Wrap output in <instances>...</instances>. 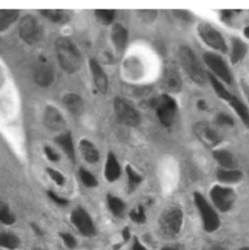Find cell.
Instances as JSON below:
<instances>
[{
  "label": "cell",
  "instance_id": "47",
  "mask_svg": "<svg viewBox=\"0 0 249 250\" xmlns=\"http://www.w3.org/2000/svg\"><path fill=\"white\" fill-rule=\"evenodd\" d=\"M245 35L249 39V26L246 27V29H245Z\"/></svg>",
  "mask_w": 249,
  "mask_h": 250
},
{
  "label": "cell",
  "instance_id": "39",
  "mask_svg": "<svg viewBox=\"0 0 249 250\" xmlns=\"http://www.w3.org/2000/svg\"><path fill=\"white\" fill-rule=\"evenodd\" d=\"M48 195H49V197H50L55 203H57V204L60 205V206H66V205L68 204V201H67L66 199L60 197V196H59L58 194H56L55 192L49 191V192H48Z\"/></svg>",
  "mask_w": 249,
  "mask_h": 250
},
{
  "label": "cell",
  "instance_id": "44",
  "mask_svg": "<svg viewBox=\"0 0 249 250\" xmlns=\"http://www.w3.org/2000/svg\"><path fill=\"white\" fill-rule=\"evenodd\" d=\"M197 106H198V108H199L200 110H202V111H204V110H206V109L208 108L207 103H206L205 101H203V100H201V101H199V102L197 103Z\"/></svg>",
  "mask_w": 249,
  "mask_h": 250
},
{
  "label": "cell",
  "instance_id": "15",
  "mask_svg": "<svg viewBox=\"0 0 249 250\" xmlns=\"http://www.w3.org/2000/svg\"><path fill=\"white\" fill-rule=\"evenodd\" d=\"M44 124L52 130H60L64 126V119L57 108L47 106L44 112Z\"/></svg>",
  "mask_w": 249,
  "mask_h": 250
},
{
  "label": "cell",
  "instance_id": "5",
  "mask_svg": "<svg viewBox=\"0 0 249 250\" xmlns=\"http://www.w3.org/2000/svg\"><path fill=\"white\" fill-rule=\"evenodd\" d=\"M198 32L203 41L212 49L226 53L227 44L220 32L208 22H202L198 26Z\"/></svg>",
  "mask_w": 249,
  "mask_h": 250
},
{
  "label": "cell",
  "instance_id": "36",
  "mask_svg": "<svg viewBox=\"0 0 249 250\" xmlns=\"http://www.w3.org/2000/svg\"><path fill=\"white\" fill-rule=\"evenodd\" d=\"M47 172L49 174V176L52 178L53 181H55L59 186H62L64 184L65 182V178L64 176L57 169H53V168H48Z\"/></svg>",
  "mask_w": 249,
  "mask_h": 250
},
{
  "label": "cell",
  "instance_id": "43",
  "mask_svg": "<svg viewBox=\"0 0 249 250\" xmlns=\"http://www.w3.org/2000/svg\"><path fill=\"white\" fill-rule=\"evenodd\" d=\"M132 250H146L140 243L137 239L134 240V243H133V246H132Z\"/></svg>",
  "mask_w": 249,
  "mask_h": 250
},
{
  "label": "cell",
  "instance_id": "4",
  "mask_svg": "<svg viewBox=\"0 0 249 250\" xmlns=\"http://www.w3.org/2000/svg\"><path fill=\"white\" fill-rule=\"evenodd\" d=\"M20 36L27 44L38 43L42 38V26L39 21L30 15L25 16L20 22Z\"/></svg>",
  "mask_w": 249,
  "mask_h": 250
},
{
  "label": "cell",
  "instance_id": "50",
  "mask_svg": "<svg viewBox=\"0 0 249 250\" xmlns=\"http://www.w3.org/2000/svg\"><path fill=\"white\" fill-rule=\"evenodd\" d=\"M249 250V248H245V249H242V250Z\"/></svg>",
  "mask_w": 249,
  "mask_h": 250
},
{
  "label": "cell",
  "instance_id": "11",
  "mask_svg": "<svg viewBox=\"0 0 249 250\" xmlns=\"http://www.w3.org/2000/svg\"><path fill=\"white\" fill-rule=\"evenodd\" d=\"M210 197L216 208L224 212L232 208L236 198L232 189L221 186H214L210 191Z\"/></svg>",
  "mask_w": 249,
  "mask_h": 250
},
{
  "label": "cell",
  "instance_id": "23",
  "mask_svg": "<svg viewBox=\"0 0 249 250\" xmlns=\"http://www.w3.org/2000/svg\"><path fill=\"white\" fill-rule=\"evenodd\" d=\"M216 176L219 181L224 183H236L243 178V173L240 170L219 168L216 171Z\"/></svg>",
  "mask_w": 249,
  "mask_h": 250
},
{
  "label": "cell",
  "instance_id": "25",
  "mask_svg": "<svg viewBox=\"0 0 249 250\" xmlns=\"http://www.w3.org/2000/svg\"><path fill=\"white\" fill-rule=\"evenodd\" d=\"M247 52H248L247 45L240 38H235L233 40V48H232V54H231L232 63L235 64L240 62L247 55Z\"/></svg>",
  "mask_w": 249,
  "mask_h": 250
},
{
  "label": "cell",
  "instance_id": "2",
  "mask_svg": "<svg viewBox=\"0 0 249 250\" xmlns=\"http://www.w3.org/2000/svg\"><path fill=\"white\" fill-rule=\"evenodd\" d=\"M178 56L180 62L189 77L197 84H205L207 81V74L197 60L194 52L189 47L182 46L179 49Z\"/></svg>",
  "mask_w": 249,
  "mask_h": 250
},
{
  "label": "cell",
  "instance_id": "7",
  "mask_svg": "<svg viewBox=\"0 0 249 250\" xmlns=\"http://www.w3.org/2000/svg\"><path fill=\"white\" fill-rule=\"evenodd\" d=\"M183 214L177 208H167L161 216L160 224L164 233L167 236H175L179 233L182 225Z\"/></svg>",
  "mask_w": 249,
  "mask_h": 250
},
{
  "label": "cell",
  "instance_id": "20",
  "mask_svg": "<svg viewBox=\"0 0 249 250\" xmlns=\"http://www.w3.org/2000/svg\"><path fill=\"white\" fill-rule=\"evenodd\" d=\"M127 30L125 29L124 25L120 23H116L113 25L111 31V38L115 48L119 52H122L125 48V45L127 43Z\"/></svg>",
  "mask_w": 249,
  "mask_h": 250
},
{
  "label": "cell",
  "instance_id": "13",
  "mask_svg": "<svg viewBox=\"0 0 249 250\" xmlns=\"http://www.w3.org/2000/svg\"><path fill=\"white\" fill-rule=\"evenodd\" d=\"M71 221L76 227V229L84 236H93L95 235L96 229L95 225L90 217V215L83 208H79L73 210L71 214Z\"/></svg>",
  "mask_w": 249,
  "mask_h": 250
},
{
  "label": "cell",
  "instance_id": "31",
  "mask_svg": "<svg viewBox=\"0 0 249 250\" xmlns=\"http://www.w3.org/2000/svg\"><path fill=\"white\" fill-rule=\"evenodd\" d=\"M125 172L127 175V180H128V188L129 191L134 190V188L142 181V176L139 175L132 167L131 166L127 165L125 167Z\"/></svg>",
  "mask_w": 249,
  "mask_h": 250
},
{
  "label": "cell",
  "instance_id": "37",
  "mask_svg": "<svg viewBox=\"0 0 249 250\" xmlns=\"http://www.w3.org/2000/svg\"><path fill=\"white\" fill-rule=\"evenodd\" d=\"M216 124L218 125H234V120L231 116L225 114V113H220L216 117Z\"/></svg>",
  "mask_w": 249,
  "mask_h": 250
},
{
  "label": "cell",
  "instance_id": "29",
  "mask_svg": "<svg viewBox=\"0 0 249 250\" xmlns=\"http://www.w3.org/2000/svg\"><path fill=\"white\" fill-rule=\"evenodd\" d=\"M20 246V240L13 234L0 233V247L7 250H16Z\"/></svg>",
  "mask_w": 249,
  "mask_h": 250
},
{
  "label": "cell",
  "instance_id": "26",
  "mask_svg": "<svg viewBox=\"0 0 249 250\" xmlns=\"http://www.w3.org/2000/svg\"><path fill=\"white\" fill-rule=\"evenodd\" d=\"M40 13L51 21L57 23H64L70 19L69 13L65 10H42Z\"/></svg>",
  "mask_w": 249,
  "mask_h": 250
},
{
  "label": "cell",
  "instance_id": "27",
  "mask_svg": "<svg viewBox=\"0 0 249 250\" xmlns=\"http://www.w3.org/2000/svg\"><path fill=\"white\" fill-rule=\"evenodd\" d=\"M207 76H208V80H209V82H210V84H211L213 90H214L215 93L218 95V97H219L220 99L226 101V102H229L230 99L233 97V95L222 85V83H221L219 80H217V78H216L213 74H211L210 72H208V73L207 74Z\"/></svg>",
  "mask_w": 249,
  "mask_h": 250
},
{
  "label": "cell",
  "instance_id": "9",
  "mask_svg": "<svg viewBox=\"0 0 249 250\" xmlns=\"http://www.w3.org/2000/svg\"><path fill=\"white\" fill-rule=\"evenodd\" d=\"M114 110L118 119L128 126H137L140 123L139 114L121 98L114 100Z\"/></svg>",
  "mask_w": 249,
  "mask_h": 250
},
{
  "label": "cell",
  "instance_id": "19",
  "mask_svg": "<svg viewBox=\"0 0 249 250\" xmlns=\"http://www.w3.org/2000/svg\"><path fill=\"white\" fill-rule=\"evenodd\" d=\"M121 174V168L120 165L113 153H109L107 156V161L105 164L104 168V175L105 178L109 182H113L119 178Z\"/></svg>",
  "mask_w": 249,
  "mask_h": 250
},
{
  "label": "cell",
  "instance_id": "34",
  "mask_svg": "<svg viewBox=\"0 0 249 250\" xmlns=\"http://www.w3.org/2000/svg\"><path fill=\"white\" fill-rule=\"evenodd\" d=\"M0 222L6 225H11L15 222L14 215L11 213L9 208L3 204H0Z\"/></svg>",
  "mask_w": 249,
  "mask_h": 250
},
{
  "label": "cell",
  "instance_id": "24",
  "mask_svg": "<svg viewBox=\"0 0 249 250\" xmlns=\"http://www.w3.org/2000/svg\"><path fill=\"white\" fill-rule=\"evenodd\" d=\"M229 104L234 108L236 113L239 115L243 123L249 128V108L235 96H233L228 102Z\"/></svg>",
  "mask_w": 249,
  "mask_h": 250
},
{
  "label": "cell",
  "instance_id": "1",
  "mask_svg": "<svg viewBox=\"0 0 249 250\" xmlns=\"http://www.w3.org/2000/svg\"><path fill=\"white\" fill-rule=\"evenodd\" d=\"M56 53L61 67L67 73H75L82 65V57L75 44L68 38L56 41Z\"/></svg>",
  "mask_w": 249,
  "mask_h": 250
},
{
  "label": "cell",
  "instance_id": "42",
  "mask_svg": "<svg viewBox=\"0 0 249 250\" xmlns=\"http://www.w3.org/2000/svg\"><path fill=\"white\" fill-rule=\"evenodd\" d=\"M174 14L178 17V18H180V19H182V20H185V21H190L192 18V15H190V13L189 12H187V11H175L174 12Z\"/></svg>",
  "mask_w": 249,
  "mask_h": 250
},
{
  "label": "cell",
  "instance_id": "22",
  "mask_svg": "<svg viewBox=\"0 0 249 250\" xmlns=\"http://www.w3.org/2000/svg\"><path fill=\"white\" fill-rule=\"evenodd\" d=\"M214 160L224 168L233 169L237 167V162L232 153L226 150H215L213 152Z\"/></svg>",
  "mask_w": 249,
  "mask_h": 250
},
{
  "label": "cell",
  "instance_id": "45",
  "mask_svg": "<svg viewBox=\"0 0 249 250\" xmlns=\"http://www.w3.org/2000/svg\"><path fill=\"white\" fill-rule=\"evenodd\" d=\"M231 15H232V12H231V11H228V10L222 11V19H223V20H228V19H230Z\"/></svg>",
  "mask_w": 249,
  "mask_h": 250
},
{
  "label": "cell",
  "instance_id": "51",
  "mask_svg": "<svg viewBox=\"0 0 249 250\" xmlns=\"http://www.w3.org/2000/svg\"><path fill=\"white\" fill-rule=\"evenodd\" d=\"M248 96H249V91H248Z\"/></svg>",
  "mask_w": 249,
  "mask_h": 250
},
{
  "label": "cell",
  "instance_id": "40",
  "mask_svg": "<svg viewBox=\"0 0 249 250\" xmlns=\"http://www.w3.org/2000/svg\"><path fill=\"white\" fill-rule=\"evenodd\" d=\"M44 151H45V154H46V156L48 157V159H49L50 161H52V162H57V161L60 160L59 154H58L54 149H52L51 147L46 146V147L44 148Z\"/></svg>",
  "mask_w": 249,
  "mask_h": 250
},
{
  "label": "cell",
  "instance_id": "17",
  "mask_svg": "<svg viewBox=\"0 0 249 250\" xmlns=\"http://www.w3.org/2000/svg\"><path fill=\"white\" fill-rule=\"evenodd\" d=\"M79 150L84 160L90 164H95L100 160V153L90 140L82 139L79 143Z\"/></svg>",
  "mask_w": 249,
  "mask_h": 250
},
{
  "label": "cell",
  "instance_id": "10",
  "mask_svg": "<svg viewBox=\"0 0 249 250\" xmlns=\"http://www.w3.org/2000/svg\"><path fill=\"white\" fill-rule=\"evenodd\" d=\"M194 133L206 146L213 148L221 142V136L217 130L207 122H199L194 125Z\"/></svg>",
  "mask_w": 249,
  "mask_h": 250
},
{
  "label": "cell",
  "instance_id": "52",
  "mask_svg": "<svg viewBox=\"0 0 249 250\" xmlns=\"http://www.w3.org/2000/svg\"></svg>",
  "mask_w": 249,
  "mask_h": 250
},
{
  "label": "cell",
  "instance_id": "35",
  "mask_svg": "<svg viewBox=\"0 0 249 250\" xmlns=\"http://www.w3.org/2000/svg\"><path fill=\"white\" fill-rule=\"evenodd\" d=\"M129 217L135 223H143V222H145L146 216H145V212H144L143 207L139 206L137 208V209H132L130 211V213H129Z\"/></svg>",
  "mask_w": 249,
  "mask_h": 250
},
{
  "label": "cell",
  "instance_id": "12",
  "mask_svg": "<svg viewBox=\"0 0 249 250\" xmlns=\"http://www.w3.org/2000/svg\"><path fill=\"white\" fill-rule=\"evenodd\" d=\"M163 88L170 93H177L182 88V81L177 68L172 63H166L162 76Z\"/></svg>",
  "mask_w": 249,
  "mask_h": 250
},
{
  "label": "cell",
  "instance_id": "6",
  "mask_svg": "<svg viewBox=\"0 0 249 250\" xmlns=\"http://www.w3.org/2000/svg\"><path fill=\"white\" fill-rule=\"evenodd\" d=\"M194 199H195V204L201 212L205 229L208 232L216 231L220 224V221L216 212L213 210L210 205L206 201V199L200 193H195Z\"/></svg>",
  "mask_w": 249,
  "mask_h": 250
},
{
  "label": "cell",
  "instance_id": "30",
  "mask_svg": "<svg viewBox=\"0 0 249 250\" xmlns=\"http://www.w3.org/2000/svg\"><path fill=\"white\" fill-rule=\"evenodd\" d=\"M107 202H108V207L114 215L122 216L124 214V204L122 200H120L117 197L108 195Z\"/></svg>",
  "mask_w": 249,
  "mask_h": 250
},
{
  "label": "cell",
  "instance_id": "3",
  "mask_svg": "<svg viewBox=\"0 0 249 250\" xmlns=\"http://www.w3.org/2000/svg\"><path fill=\"white\" fill-rule=\"evenodd\" d=\"M151 105L156 109L157 116L162 125L170 126L173 124L177 111V104L173 98L167 95H162L154 99Z\"/></svg>",
  "mask_w": 249,
  "mask_h": 250
},
{
  "label": "cell",
  "instance_id": "46",
  "mask_svg": "<svg viewBox=\"0 0 249 250\" xmlns=\"http://www.w3.org/2000/svg\"><path fill=\"white\" fill-rule=\"evenodd\" d=\"M123 237H124V241H127L129 239V231L127 228H125L123 231Z\"/></svg>",
  "mask_w": 249,
  "mask_h": 250
},
{
  "label": "cell",
  "instance_id": "28",
  "mask_svg": "<svg viewBox=\"0 0 249 250\" xmlns=\"http://www.w3.org/2000/svg\"><path fill=\"white\" fill-rule=\"evenodd\" d=\"M20 15L18 10H0V31L8 28Z\"/></svg>",
  "mask_w": 249,
  "mask_h": 250
},
{
  "label": "cell",
  "instance_id": "16",
  "mask_svg": "<svg viewBox=\"0 0 249 250\" xmlns=\"http://www.w3.org/2000/svg\"><path fill=\"white\" fill-rule=\"evenodd\" d=\"M35 82L41 87H49L54 81V71L52 67L44 61L41 62L34 73Z\"/></svg>",
  "mask_w": 249,
  "mask_h": 250
},
{
  "label": "cell",
  "instance_id": "49",
  "mask_svg": "<svg viewBox=\"0 0 249 250\" xmlns=\"http://www.w3.org/2000/svg\"><path fill=\"white\" fill-rule=\"evenodd\" d=\"M162 250H177L176 249H174V248H164Z\"/></svg>",
  "mask_w": 249,
  "mask_h": 250
},
{
  "label": "cell",
  "instance_id": "48",
  "mask_svg": "<svg viewBox=\"0 0 249 250\" xmlns=\"http://www.w3.org/2000/svg\"><path fill=\"white\" fill-rule=\"evenodd\" d=\"M208 250H224L223 248H220V247H213V248H211V249H209Z\"/></svg>",
  "mask_w": 249,
  "mask_h": 250
},
{
  "label": "cell",
  "instance_id": "32",
  "mask_svg": "<svg viewBox=\"0 0 249 250\" xmlns=\"http://www.w3.org/2000/svg\"><path fill=\"white\" fill-rule=\"evenodd\" d=\"M97 19L105 25L110 24L114 18H115V11L114 10H97L95 12Z\"/></svg>",
  "mask_w": 249,
  "mask_h": 250
},
{
  "label": "cell",
  "instance_id": "18",
  "mask_svg": "<svg viewBox=\"0 0 249 250\" xmlns=\"http://www.w3.org/2000/svg\"><path fill=\"white\" fill-rule=\"evenodd\" d=\"M63 104L65 107L74 115H80L85 109L84 102L82 98L77 94H67L63 98Z\"/></svg>",
  "mask_w": 249,
  "mask_h": 250
},
{
  "label": "cell",
  "instance_id": "8",
  "mask_svg": "<svg viewBox=\"0 0 249 250\" xmlns=\"http://www.w3.org/2000/svg\"><path fill=\"white\" fill-rule=\"evenodd\" d=\"M204 60L207 65L209 67V69L216 76H218L225 83L232 84L233 76L231 74V71L228 68L224 60L220 56L214 53H206L204 55Z\"/></svg>",
  "mask_w": 249,
  "mask_h": 250
},
{
  "label": "cell",
  "instance_id": "21",
  "mask_svg": "<svg viewBox=\"0 0 249 250\" xmlns=\"http://www.w3.org/2000/svg\"><path fill=\"white\" fill-rule=\"evenodd\" d=\"M56 142L63 150V152L67 155V157L74 162L75 161V149H74V144H73L71 133L66 132V133H62V134L57 136Z\"/></svg>",
  "mask_w": 249,
  "mask_h": 250
},
{
  "label": "cell",
  "instance_id": "38",
  "mask_svg": "<svg viewBox=\"0 0 249 250\" xmlns=\"http://www.w3.org/2000/svg\"><path fill=\"white\" fill-rule=\"evenodd\" d=\"M63 243L65 244V246L69 249H74L76 247V241L74 239L73 236H71L70 234H66V233H63L61 235Z\"/></svg>",
  "mask_w": 249,
  "mask_h": 250
},
{
  "label": "cell",
  "instance_id": "33",
  "mask_svg": "<svg viewBox=\"0 0 249 250\" xmlns=\"http://www.w3.org/2000/svg\"><path fill=\"white\" fill-rule=\"evenodd\" d=\"M79 175H80V178L83 182V184L87 187H96L98 185V181L96 179V177L90 172L88 171L87 169L85 168H80L79 170Z\"/></svg>",
  "mask_w": 249,
  "mask_h": 250
},
{
  "label": "cell",
  "instance_id": "14",
  "mask_svg": "<svg viewBox=\"0 0 249 250\" xmlns=\"http://www.w3.org/2000/svg\"><path fill=\"white\" fill-rule=\"evenodd\" d=\"M89 64H90V69H91L92 76H93V79H94L97 89L102 94H105L108 90V79H107L105 72L104 71V69L100 65V63L94 59H92L90 61Z\"/></svg>",
  "mask_w": 249,
  "mask_h": 250
},
{
  "label": "cell",
  "instance_id": "41",
  "mask_svg": "<svg viewBox=\"0 0 249 250\" xmlns=\"http://www.w3.org/2000/svg\"><path fill=\"white\" fill-rule=\"evenodd\" d=\"M139 15L141 18H143L145 21H154L156 16H157V12L156 11H150V10H144V11H140Z\"/></svg>",
  "mask_w": 249,
  "mask_h": 250
}]
</instances>
